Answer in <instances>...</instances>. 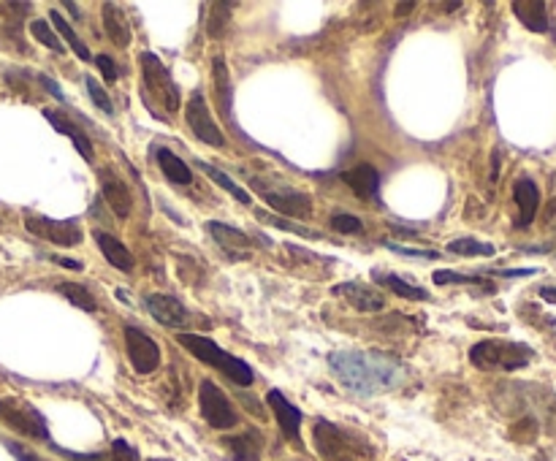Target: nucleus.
Segmentation results:
<instances>
[{
    "instance_id": "393cba45",
    "label": "nucleus",
    "mask_w": 556,
    "mask_h": 461,
    "mask_svg": "<svg viewBox=\"0 0 556 461\" xmlns=\"http://www.w3.org/2000/svg\"><path fill=\"white\" fill-rule=\"evenodd\" d=\"M50 22H52V27H55V33L63 38V44H68V47L79 55V60H84V63L93 60V58H90V50L81 44V38L76 35V30L68 25V19H66L60 12H50Z\"/></svg>"
},
{
    "instance_id": "79ce46f5",
    "label": "nucleus",
    "mask_w": 556,
    "mask_h": 461,
    "mask_svg": "<svg viewBox=\"0 0 556 461\" xmlns=\"http://www.w3.org/2000/svg\"><path fill=\"white\" fill-rule=\"evenodd\" d=\"M52 261H55V264H60V266H66V269H73V272H79V269H81V264H79V261H71V258H60V256H55Z\"/></svg>"
},
{
    "instance_id": "ea45409f",
    "label": "nucleus",
    "mask_w": 556,
    "mask_h": 461,
    "mask_svg": "<svg viewBox=\"0 0 556 461\" xmlns=\"http://www.w3.org/2000/svg\"><path fill=\"white\" fill-rule=\"evenodd\" d=\"M6 448L17 456V461H38V456H33V453H27L22 445H17V442H6Z\"/></svg>"
},
{
    "instance_id": "b1692460",
    "label": "nucleus",
    "mask_w": 556,
    "mask_h": 461,
    "mask_svg": "<svg viewBox=\"0 0 556 461\" xmlns=\"http://www.w3.org/2000/svg\"><path fill=\"white\" fill-rule=\"evenodd\" d=\"M223 445L228 448L234 461H261V434H255V432L226 437Z\"/></svg>"
},
{
    "instance_id": "f8f14e48",
    "label": "nucleus",
    "mask_w": 556,
    "mask_h": 461,
    "mask_svg": "<svg viewBox=\"0 0 556 461\" xmlns=\"http://www.w3.org/2000/svg\"><path fill=\"white\" fill-rule=\"evenodd\" d=\"M144 307L160 326L168 328H188L193 320L188 307L177 296H168V293H150V296H144Z\"/></svg>"
},
{
    "instance_id": "20e7f679",
    "label": "nucleus",
    "mask_w": 556,
    "mask_h": 461,
    "mask_svg": "<svg viewBox=\"0 0 556 461\" xmlns=\"http://www.w3.org/2000/svg\"><path fill=\"white\" fill-rule=\"evenodd\" d=\"M313 437H315L318 456L323 461H372L369 445L361 437L351 434L348 429H342L336 424L315 421Z\"/></svg>"
},
{
    "instance_id": "423d86ee",
    "label": "nucleus",
    "mask_w": 556,
    "mask_h": 461,
    "mask_svg": "<svg viewBox=\"0 0 556 461\" xmlns=\"http://www.w3.org/2000/svg\"><path fill=\"white\" fill-rule=\"evenodd\" d=\"M0 424H6L9 429L30 440H41V442L50 440L47 418L22 399H0Z\"/></svg>"
},
{
    "instance_id": "5701e85b",
    "label": "nucleus",
    "mask_w": 556,
    "mask_h": 461,
    "mask_svg": "<svg viewBox=\"0 0 556 461\" xmlns=\"http://www.w3.org/2000/svg\"><path fill=\"white\" fill-rule=\"evenodd\" d=\"M155 160L160 165V172L168 182H174V185H190L193 182V174H190V165L177 158L174 152H171L168 147H158L155 150Z\"/></svg>"
},
{
    "instance_id": "9d476101",
    "label": "nucleus",
    "mask_w": 556,
    "mask_h": 461,
    "mask_svg": "<svg viewBox=\"0 0 556 461\" xmlns=\"http://www.w3.org/2000/svg\"><path fill=\"white\" fill-rule=\"evenodd\" d=\"M185 119H188V125H190V131L204 142V144H209V147H226V136H223V131L218 128V122L212 119V111H209V106H206V98H204V93H193L190 96V101H188V106H185Z\"/></svg>"
},
{
    "instance_id": "f03ea898",
    "label": "nucleus",
    "mask_w": 556,
    "mask_h": 461,
    "mask_svg": "<svg viewBox=\"0 0 556 461\" xmlns=\"http://www.w3.org/2000/svg\"><path fill=\"white\" fill-rule=\"evenodd\" d=\"M177 342L185 350H190L201 364L215 366L218 372H223L231 383H236L242 388L252 386V369H250V364L242 361V358H236V356H231V353H226L215 340L201 337V334H180Z\"/></svg>"
},
{
    "instance_id": "e433bc0d",
    "label": "nucleus",
    "mask_w": 556,
    "mask_h": 461,
    "mask_svg": "<svg viewBox=\"0 0 556 461\" xmlns=\"http://www.w3.org/2000/svg\"><path fill=\"white\" fill-rule=\"evenodd\" d=\"M96 65H98V71H101L106 85H114V81H117V65H114V60L109 55H98L96 58Z\"/></svg>"
},
{
    "instance_id": "2f4dec72",
    "label": "nucleus",
    "mask_w": 556,
    "mask_h": 461,
    "mask_svg": "<svg viewBox=\"0 0 556 461\" xmlns=\"http://www.w3.org/2000/svg\"><path fill=\"white\" fill-rule=\"evenodd\" d=\"M435 285H486V288H491L481 274H461V272H445V269H440V272H435Z\"/></svg>"
},
{
    "instance_id": "4c0bfd02",
    "label": "nucleus",
    "mask_w": 556,
    "mask_h": 461,
    "mask_svg": "<svg viewBox=\"0 0 556 461\" xmlns=\"http://www.w3.org/2000/svg\"><path fill=\"white\" fill-rule=\"evenodd\" d=\"M261 220H266V223L277 226V228H285V231H290V234H302V236H310V239H315V236H318V234H313V231H307V228L288 226V223H285V220H280V218H269V215H261Z\"/></svg>"
},
{
    "instance_id": "4be33fe9",
    "label": "nucleus",
    "mask_w": 556,
    "mask_h": 461,
    "mask_svg": "<svg viewBox=\"0 0 556 461\" xmlns=\"http://www.w3.org/2000/svg\"><path fill=\"white\" fill-rule=\"evenodd\" d=\"M513 14H516L519 22L532 33H545L551 27L548 6L543 0H516V4H513Z\"/></svg>"
},
{
    "instance_id": "58836bf2",
    "label": "nucleus",
    "mask_w": 556,
    "mask_h": 461,
    "mask_svg": "<svg viewBox=\"0 0 556 461\" xmlns=\"http://www.w3.org/2000/svg\"><path fill=\"white\" fill-rule=\"evenodd\" d=\"M38 81H41V85H44V88H47V90H50V93H52V96H55L58 101H66L63 90H60V88L55 85V81H52L50 76H44V73H38Z\"/></svg>"
},
{
    "instance_id": "7c9ffc66",
    "label": "nucleus",
    "mask_w": 556,
    "mask_h": 461,
    "mask_svg": "<svg viewBox=\"0 0 556 461\" xmlns=\"http://www.w3.org/2000/svg\"><path fill=\"white\" fill-rule=\"evenodd\" d=\"M228 12H234V6H231V4H215V6H212L209 25H206L209 38H223V35H226L228 22H231V14H228Z\"/></svg>"
},
{
    "instance_id": "dca6fc26",
    "label": "nucleus",
    "mask_w": 556,
    "mask_h": 461,
    "mask_svg": "<svg viewBox=\"0 0 556 461\" xmlns=\"http://www.w3.org/2000/svg\"><path fill=\"white\" fill-rule=\"evenodd\" d=\"M101 193H104L109 209H112L117 218H122V220L131 218V212H134V196H131V190H127V185L117 174L101 172Z\"/></svg>"
},
{
    "instance_id": "473e14b6",
    "label": "nucleus",
    "mask_w": 556,
    "mask_h": 461,
    "mask_svg": "<svg viewBox=\"0 0 556 461\" xmlns=\"http://www.w3.org/2000/svg\"><path fill=\"white\" fill-rule=\"evenodd\" d=\"M84 88H88V93H90V98H93V104H96L98 109H104L106 114H114V104H112L109 93L98 85V79L88 76V81H84Z\"/></svg>"
},
{
    "instance_id": "6e6552de",
    "label": "nucleus",
    "mask_w": 556,
    "mask_h": 461,
    "mask_svg": "<svg viewBox=\"0 0 556 461\" xmlns=\"http://www.w3.org/2000/svg\"><path fill=\"white\" fill-rule=\"evenodd\" d=\"M125 350H127V361H131L134 372L139 374H152L160 366L158 342L139 326H125Z\"/></svg>"
},
{
    "instance_id": "4468645a",
    "label": "nucleus",
    "mask_w": 556,
    "mask_h": 461,
    "mask_svg": "<svg viewBox=\"0 0 556 461\" xmlns=\"http://www.w3.org/2000/svg\"><path fill=\"white\" fill-rule=\"evenodd\" d=\"M266 402H269V407H272V412H274V418H277V426L282 429V434H285L290 442H298V440H302V410L293 407V404L285 399V394H280V391H269V394H266Z\"/></svg>"
},
{
    "instance_id": "cd10ccee",
    "label": "nucleus",
    "mask_w": 556,
    "mask_h": 461,
    "mask_svg": "<svg viewBox=\"0 0 556 461\" xmlns=\"http://www.w3.org/2000/svg\"><path fill=\"white\" fill-rule=\"evenodd\" d=\"M58 293H60V296H66L73 307H79L81 312H96L98 310L96 296L84 285H79V282H60L58 285Z\"/></svg>"
},
{
    "instance_id": "f257e3e1",
    "label": "nucleus",
    "mask_w": 556,
    "mask_h": 461,
    "mask_svg": "<svg viewBox=\"0 0 556 461\" xmlns=\"http://www.w3.org/2000/svg\"><path fill=\"white\" fill-rule=\"evenodd\" d=\"M328 372L342 388L361 396L394 391L407 374L397 358L380 350H334L328 356Z\"/></svg>"
},
{
    "instance_id": "0eeeda50",
    "label": "nucleus",
    "mask_w": 556,
    "mask_h": 461,
    "mask_svg": "<svg viewBox=\"0 0 556 461\" xmlns=\"http://www.w3.org/2000/svg\"><path fill=\"white\" fill-rule=\"evenodd\" d=\"M198 407H201L204 421L212 429H218V432L234 429L236 421H239L231 402H228V396L212 380H201V386H198Z\"/></svg>"
},
{
    "instance_id": "f3484780",
    "label": "nucleus",
    "mask_w": 556,
    "mask_h": 461,
    "mask_svg": "<svg viewBox=\"0 0 556 461\" xmlns=\"http://www.w3.org/2000/svg\"><path fill=\"white\" fill-rule=\"evenodd\" d=\"M342 180H345V185H348L359 198H364V201L377 198V193H380V174H377L375 165H369V163H359L356 169H351V172L342 174Z\"/></svg>"
},
{
    "instance_id": "39448f33",
    "label": "nucleus",
    "mask_w": 556,
    "mask_h": 461,
    "mask_svg": "<svg viewBox=\"0 0 556 461\" xmlns=\"http://www.w3.org/2000/svg\"><path fill=\"white\" fill-rule=\"evenodd\" d=\"M532 358H535V350L529 345L502 342V340H483L469 350V361L483 372H494V369L516 372V369H524Z\"/></svg>"
},
{
    "instance_id": "f704fd0d",
    "label": "nucleus",
    "mask_w": 556,
    "mask_h": 461,
    "mask_svg": "<svg viewBox=\"0 0 556 461\" xmlns=\"http://www.w3.org/2000/svg\"><path fill=\"white\" fill-rule=\"evenodd\" d=\"M331 228L334 231H339V234H361L364 231V223L359 220V218H353V215H331Z\"/></svg>"
},
{
    "instance_id": "a19ab883",
    "label": "nucleus",
    "mask_w": 556,
    "mask_h": 461,
    "mask_svg": "<svg viewBox=\"0 0 556 461\" xmlns=\"http://www.w3.org/2000/svg\"><path fill=\"white\" fill-rule=\"evenodd\" d=\"M540 296H543L545 302L556 304V285H545V288H540Z\"/></svg>"
},
{
    "instance_id": "bb28decb",
    "label": "nucleus",
    "mask_w": 556,
    "mask_h": 461,
    "mask_svg": "<svg viewBox=\"0 0 556 461\" xmlns=\"http://www.w3.org/2000/svg\"><path fill=\"white\" fill-rule=\"evenodd\" d=\"M375 282H380V285H386L391 293H397V296H402V299H413V302H423V299H429V293H426L423 288H418V285H413V282H407V280H402V277H397V274H375Z\"/></svg>"
},
{
    "instance_id": "aec40b11",
    "label": "nucleus",
    "mask_w": 556,
    "mask_h": 461,
    "mask_svg": "<svg viewBox=\"0 0 556 461\" xmlns=\"http://www.w3.org/2000/svg\"><path fill=\"white\" fill-rule=\"evenodd\" d=\"M93 239H96V244L101 247V253H104V258L114 266V269H120V272H131L134 266H136V261H134V253L131 250H127L120 239H114L112 234H104V231H93Z\"/></svg>"
},
{
    "instance_id": "7ed1b4c3",
    "label": "nucleus",
    "mask_w": 556,
    "mask_h": 461,
    "mask_svg": "<svg viewBox=\"0 0 556 461\" xmlns=\"http://www.w3.org/2000/svg\"><path fill=\"white\" fill-rule=\"evenodd\" d=\"M139 63H142V93H144V104L155 114H158V106L166 114H174L180 109V88L174 85V79H171L168 68L152 52H142L139 55Z\"/></svg>"
},
{
    "instance_id": "412c9836",
    "label": "nucleus",
    "mask_w": 556,
    "mask_h": 461,
    "mask_svg": "<svg viewBox=\"0 0 556 461\" xmlns=\"http://www.w3.org/2000/svg\"><path fill=\"white\" fill-rule=\"evenodd\" d=\"M101 19H104L106 35L114 41V47L125 50L127 44H131V38H134V35H131V25H127L122 9H120L117 4H104V6H101Z\"/></svg>"
},
{
    "instance_id": "c9c22d12",
    "label": "nucleus",
    "mask_w": 556,
    "mask_h": 461,
    "mask_svg": "<svg viewBox=\"0 0 556 461\" xmlns=\"http://www.w3.org/2000/svg\"><path fill=\"white\" fill-rule=\"evenodd\" d=\"M382 244H386L389 250H394V253H399V256H407V258H421V261L440 258V253H432V250H413V247H402V244H394V242H386V239H382Z\"/></svg>"
},
{
    "instance_id": "9b49d317",
    "label": "nucleus",
    "mask_w": 556,
    "mask_h": 461,
    "mask_svg": "<svg viewBox=\"0 0 556 461\" xmlns=\"http://www.w3.org/2000/svg\"><path fill=\"white\" fill-rule=\"evenodd\" d=\"M25 228L33 236L47 239L52 244H60V247H76L81 242V228H79L76 220H52V218H44V215H27Z\"/></svg>"
},
{
    "instance_id": "ddd939ff",
    "label": "nucleus",
    "mask_w": 556,
    "mask_h": 461,
    "mask_svg": "<svg viewBox=\"0 0 556 461\" xmlns=\"http://www.w3.org/2000/svg\"><path fill=\"white\" fill-rule=\"evenodd\" d=\"M206 234L215 239L226 253H228V258H239V261H244L247 256H250V250H252V239L244 234V231H239V228H231V226H226V223H218V220H209L206 226Z\"/></svg>"
},
{
    "instance_id": "a878e982",
    "label": "nucleus",
    "mask_w": 556,
    "mask_h": 461,
    "mask_svg": "<svg viewBox=\"0 0 556 461\" xmlns=\"http://www.w3.org/2000/svg\"><path fill=\"white\" fill-rule=\"evenodd\" d=\"M448 253L451 256H461V258H489V256L497 253V250L489 242H478L473 236H461V239H453L448 244Z\"/></svg>"
},
{
    "instance_id": "6ab92c4d",
    "label": "nucleus",
    "mask_w": 556,
    "mask_h": 461,
    "mask_svg": "<svg viewBox=\"0 0 556 461\" xmlns=\"http://www.w3.org/2000/svg\"><path fill=\"white\" fill-rule=\"evenodd\" d=\"M513 198H516V206H519V226L527 228L537 215L540 190L529 177H521V180H516V185H513Z\"/></svg>"
},
{
    "instance_id": "2eb2a0df",
    "label": "nucleus",
    "mask_w": 556,
    "mask_h": 461,
    "mask_svg": "<svg viewBox=\"0 0 556 461\" xmlns=\"http://www.w3.org/2000/svg\"><path fill=\"white\" fill-rule=\"evenodd\" d=\"M336 296L345 299L351 307H356L359 312H380L386 310V296H380L377 290L361 285V282H342L334 288Z\"/></svg>"
},
{
    "instance_id": "c85d7f7f",
    "label": "nucleus",
    "mask_w": 556,
    "mask_h": 461,
    "mask_svg": "<svg viewBox=\"0 0 556 461\" xmlns=\"http://www.w3.org/2000/svg\"><path fill=\"white\" fill-rule=\"evenodd\" d=\"M196 165H201V172H204V174H206V177H209L212 182H218V185H220V188H223L226 193H231V196H234L236 201H242V204H252L250 193H247L244 188H239V185H236V182H234V180H231V177L226 174V172H220V169H218V165H209V163H201V160H198Z\"/></svg>"
},
{
    "instance_id": "c756f323",
    "label": "nucleus",
    "mask_w": 556,
    "mask_h": 461,
    "mask_svg": "<svg viewBox=\"0 0 556 461\" xmlns=\"http://www.w3.org/2000/svg\"><path fill=\"white\" fill-rule=\"evenodd\" d=\"M30 33H33V38L38 41V44H44L47 50H52V52H58V55L66 52L63 38L55 33V27H50L47 19H33V22H30Z\"/></svg>"
},
{
    "instance_id": "37998d69",
    "label": "nucleus",
    "mask_w": 556,
    "mask_h": 461,
    "mask_svg": "<svg viewBox=\"0 0 556 461\" xmlns=\"http://www.w3.org/2000/svg\"><path fill=\"white\" fill-rule=\"evenodd\" d=\"M150 461H166V458H150Z\"/></svg>"
},
{
    "instance_id": "72a5a7b5",
    "label": "nucleus",
    "mask_w": 556,
    "mask_h": 461,
    "mask_svg": "<svg viewBox=\"0 0 556 461\" xmlns=\"http://www.w3.org/2000/svg\"><path fill=\"white\" fill-rule=\"evenodd\" d=\"M101 461H139V453L131 442H125V440H114L109 453L101 458Z\"/></svg>"
},
{
    "instance_id": "a211bd4d",
    "label": "nucleus",
    "mask_w": 556,
    "mask_h": 461,
    "mask_svg": "<svg viewBox=\"0 0 556 461\" xmlns=\"http://www.w3.org/2000/svg\"><path fill=\"white\" fill-rule=\"evenodd\" d=\"M44 117L50 119V125L58 131V134H63V136H68L71 142H73V147H76V152L88 160V163H93V144H90V139H88V134H84L76 122H71L68 117H63V114H58V111H52V109H44Z\"/></svg>"
},
{
    "instance_id": "1a4fd4ad",
    "label": "nucleus",
    "mask_w": 556,
    "mask_h": 461,
    "mask_svg": "<svg viewBox=\"0 0 556 461\" xmlns=\"http://www.w3.org/2000/svg\"><path fill=\"white\" fill-rule=\"evenodd\" d=\"M259 193L282 218L307 220L313 215V201L307 193H298L293 188H266V185H259Z\"/></svg>"
}]
</instances>
